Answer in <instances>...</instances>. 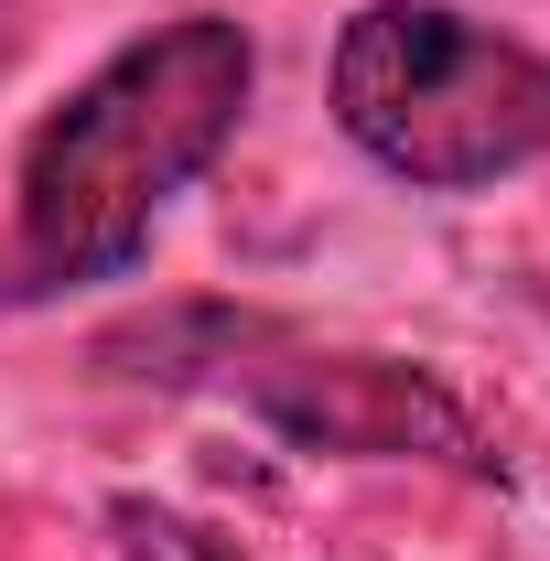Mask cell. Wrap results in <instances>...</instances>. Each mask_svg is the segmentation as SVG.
<instances>
[{
  "mask_svg": "<svg viewBox=\"0 0 550 561\" xmlns=\"http://www.w3.org/2000/svg\"><path fill=\"white\" fill-rule=\"evenodd\" d=\"M249 87H260V55L227 11H184V22L130 33L22 140L11 216H0V313L130 280L173 195L238 140Z\"/></svg>",
  "mask_w": 550,
  "mask_h": 561,
  "instance_id": "obj_1",
  "label": "cell"
},
{
  "mask_svg": "<svg viewBox=\"0 0 550 561\" xmlns=\"http://www.w3.org/2000/svg\"><path fill=\"white\" fill-rule=\"evenodd\" d=\"M119 529H130L140 561H195V551H206V529H184V518H162V507H140V496L119 507Z\"/></svg>",
  "mask_w": 550,
  "mask_h": 561,
  "instance_id": "obj_4",
  "label": "cell"
},
{
  "mask_svg": "<svg viewBox=\"0 0 550 561\" xmlns=\"http://www.w3.org/2000/svg\"><path fill=\"white\" fill-rule=\"evenodd\" d=\"M140 356L162 378H206L227 400H249L302 454H432V465H475L485 476V432L465 421V400L432 367L335 356V346L280 335V324H249V313H184V324L140 335Z\"/></svg>",
  "mask_w": 550,
  "mask_h": 561,
  "instance_id": "obj_3",
  "label": "cell"
},
{
  "mask_svg": "<svg viewBox=\"0 0 550 561\" xmlns=\"http://www.w3.org/2000/svg\"><path fill=\"white\" fill-rule=\"evenodd\" d=\"M335 130L411 195H485L550 162V55L454 0H367L335 33Z\"/></svg>",
  "mask_w": 550,
  "mask_h": 561,
  "instance_id": "obj_2",
  "label": "cell"
},
{
  "mask_svg": "<svg viewBox=\"0 0 550 561\" xmlns=\"http://www.w3.org/2000/svg\"><path fill=\"white\" fill-rule=\"evenodd\" d=\"M22 33H33V0H0V76L22 66Z\"/></svg>",
  "mask_w": 550,
  "mask_h": 561,
  "instance_id": "obj_5",
  "label": "cell"
}]
</instances>
